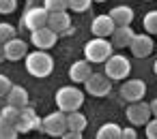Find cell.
I'll return each mask as SVG.
<instances>
[{"label":"cell","mask_w":157,"mask_h":139,"mask_svg":"<svg viewBox=\"0 0 157 139\" xmlns=\"http://www.w3.org/2000/svg\"><path fill=\"white\" fill-rule=\"evenodd\" d=\"M54 101H56V105H58L60 111L69 113V111H75V109L82 107V103H84V92L78 90L75 86H65V88H60V90L56 92Z\"/></svg>","instance_id":"3"},{"label":"cell","mask_w":157,"mask_h":139,"mask_svg":"<svg viewBox=\"0 0 157 139\" xmlns=\"http://www.w3.org/2000/svg\"><path fill=\"white\" fill-rule=\"evenodd\" d=\"M17 135H20V130L15 128V124L0 118V139H15Z\"/></svg>","instance_id":"23"},{"label":"cell","mask_w":157,"mask_h":139,"mask_svg":"<svg viewBox=\"0 0 157 139\" xmlns=\"http://www.w3.org/2000/svg\"><path fill=\"white\" fill-rule=\"evenodd\" d=\"M125 116H127V120H129L133 126H146V122L153 118V113H151V105H148V103H142V101L129 103Z\"/></svg>","instance_id":"7"},{"label":"cell","mask_w":157,"mask_h":139,"mask_svg":"<svg viewBox=\"0 0 157 139\" xmlns=\"http://www.w3.org/2000/svg\"><path fill=\"white\" fill-rule=\"evenodd\" d=\"M43 7L54 13V11H67L69 9V0H43Z\"/></svg>","instance_id":"26"},{"label":"cell","mask_w":157,"mask_h":139,"mask_svg":"<svg viewBox=\"0 0 157 139\" xmlns=\"http://www.w3.org/2000/svg\"><path fill=\"white\" fill-rule=\"evenodd\" d=\"M146 94V84L142 79H127L123 81L121 86V98L125 103H136V101H142Z\"/></svg>","instance_id":"9"},{"label":"cell","mask_w":157,"mask_h":139,"mask_svg":"<svg viewBox=\"0 0 157 139\" xmlns=\"http://www.w3.org/2000/svg\"><path fill=\"white\" fill-rule=\"evenodd\" d=\"M84 88H86V92L90 96H105L112 90V79L108 75H103V73H93L84 81Z\"/></svg>","instance_id":"6"},{"label":"cell","mask_w":157,"mask_h":139,"mask_svg":"<svg viewBox=\"0 0 157 139\" xmlns=\"http://www.w3.org/2000/svg\"><path fill=\"white\" fill-rule=\"evenodd\" d=\"M7 103L9 105H15V107H26L28 105V90L22 88V86H11V90L7 92Z\"/></svg>","instance_id":"19"},{"label":"cell","mask_w":157,"mask_h":139,"mask_svg":"<svg viewBox=\"0 0 157 139\" xmlns=\"http://www.w3.org/2000/svg\"><path fill=\"white\" fill-rule=\"evenodd\" d=\"M82 137V133H78V130H65L63 133V139H80Z\"/></svg>","instance_id":"32"},{"label":"cell","mask_w":157,"mask_h":139,"mask_svg":"<svg viewBox=\"0 0 157 139\" xmlns=\"http://www.w3.org/2000/svg\"><path fill=\"white\" fill-rule=\"evenodd\" d=\"M26 71L33 77H48L54 71V58L48 54V49H37V52H28L26 54Z\"/></svg>","instance_id":"1"},{"label":"cell","mask_w":157,"mask_h":139,"mask_svg":"<svg viewBox=\"0 0 157 139\" xmlns=\"http://www.w3.org/2000/svg\"><path fill=\"white\" fill-rule=\"evenodd\" d=\"M15 128L20 133H30V130H41V118L37 116V111L33 107H22L20 109V118L15 122Z\"/></svg>","instance_id":"10"},{"label":"cell","mask_w":157,"mask_h":139,"mask_svg":"<svg viewBox=\"0 0 157 139\" xmlns=\"http://www.w3.org/2000/svg\"><path fill=\"white\" fill-rule=\"evenodd\" d=\"M129 73H131V62H129L123 54H112V56L105 60V75H108L112 81L127 79Z\"/></svg>","instance_id":"4"},{"label":"cell","mask_w":157,"mask_h":139,"mask_svg":"<svg viewBox=\"0 0 157 139\" xmlns=\"http://www.w3.org/2000/svg\"><path fill=\"white\" fill-rule=\"evenodd\" d=\"M90 75H93V66H90V62H88L86 58L73 62L71 69H69V79H71L73 84H84Z\"/></svg>","instance_id":"15"},{"label":"cell","mask_w":157,"mask_h":139,"mask_svg":"<svg viewBox=\"0 0 157 139\" xmlns=\"http://www.w3.org/2000/svg\"><path fill=\"white\" fill-rule=\"evenodd\" d=\"M15 37V26L9 22H0V43H7Z\"/></svg>","instance_id":"25"},{"label":"cell","mask_w":157,"mask_h":139,"mask_svg":"<svg viewBox=\"0 0 157 139\" xmlns=\"http://www.w3.org/2000/svg\"><path fill=\"white\" fill-rule=\"evenodd\" d=\"M153 69H155V75H157V62H155V64H153Z\"/></svg>","instance_id":"35"},{"label":"cell","mask_w":157,"mask_h":139,"mask_svg":"<svg viewBox=\"0 0 157 139\" xmlns=\"http://www.w3.org/2000/svg\"><path fill=\"white\" fill-rule=\"evenodd\" d=\"M86 124H88V120H86L84 113H80V109L67 113V130H78V133H82V130L86 128Z\"/></svg>","instance_id":"20"},{"label":"cell","mask_w":157,"mask_h":139,"mask_svg":"<svg viewBox=\"0 0 157 139\" xmlns=\"http://www.w3.org/2000/svg\"><path fill=\"white\" fill-rule=\"evenodd\" d=\"M129 49H131V54H133L136 58H146V56H151V52L155 49L153 37H151L148 32H146V34L136 32L133 39H131V43H129Z\"/></svg>","instance_id":"11"},{"label":"cell","mask_w":157,"mask_h":139,"mask_svg":"<svg viewBox=\"0 0 157 139\" xmlns=\"http://www.w3.org/2000/svg\"><path fill=\"white\" fill-rule=\"evenodd\" d=\"M0 118L2 120H7V122H11V124H15L17 122V118H20V107H15V105H2V109H0Z\"/></svg>","instance_id":"22"},{"label":"cell","mask_w":157,"mask_h":139,"mask_svg":"<svg viewBox=\"0 0 157 139\" xmlns=\"http://www.w3.org/2000/svg\"><path fill=\"white\" fill-rule=\"evenodd\" d=\"M144 30L148 32V34H157V11H148L146 15H144Z\"/></svg>","instance_id":"24"},{"label":"cell","mask_w":157,"mask_h":139,"mask_svg":"<svg viewBox=\"0 0 157 139\" xmlns=\"http://www.w3.org/2000/svg\"><path fill=\"white\" fill-rule=\"evenodd\" d=\"M146 137L148 139H157V118L153 116V120L146 122Z\"/></svg>","instance_id":"29"},{"label":"cell","mask_w":157,"mask_h":139,"mask_svg":"<svg viewBox=\"0 0 157 139\" xmlns=\"http://www.w3.org/2000/svg\"><path fill=\"white\" fill-rule=\"evenodd\" d=\"M41 130L45 135H52V137H63V133L67 130V113L58 109V111L45 116L41 120Z\"/></svg>","instance_id":"5"},{"label":"cell","mask_w":157,"mask_h":139,"mask_svg":"<svg viewBox=\"0 0 157 139\" xmlns=\"http://www.w3.org/2000/svg\"><path fill=\"white\" fill-rule=\"evenodd\" d=\"M108 15L114 20L116 26H131V22H133V9L127 7V5H118V7H114Z\"/></svg>","instance_id":"18"},{"label":"cell","mask_w":157,"mask_h":139,"mask_svg":"<svg viewBox=\"0 0 157 139\" xmlns=\"http://www.w3.org/2000/svg\"><path fill=\"white\" fill-rule=\"evenodd\" d=\"M93 2H105V0H93Z\"/></svg>","instance_id":"37"},{"label":"cell","mask_w":157,"mask_h":139,"mask_svg":"<svg viewBox=\"0 0 157 139\" xmlns=\"http://www.w3.org/2000/svg\"><path fill=\"white\" fill-rule=\"evenodd\" d=\"M17 9V0H0V13L2 15H9Z\"/></svg>","instance_id":"28"},{"label":"cell","mask_w":157,"mask_h":139,"mask_svg":"<svg viewBox=\"0 0 157 139\" xmlns=\"http://www.w3.org/2000/svg\"><path fill=\"white\" fill-rule=\"evenodd\" d=\"M114 28H116V24H114V20L110 15H97L93 20V24H90V32L95 37H103V39H108L114 32Z\"/></svg>","instance_id":"14"},{"label":"cell","mask_w":157,"mask_h":139,"mask_svg":"<svg viewBox=\"0 0 157 139\" xmlns=\"http://www.w3.org/2000/svg\"><path fill=\"white\" fill-rule=\"evenodd\" d=\"M2 98H5V96H0V109H2Z\"/></svg>","instance_id":"36"},{"label":"cell","mask_w":157,"mask_h":139,"mask_svg":"<svg viewBox=\"0 0 157 139\" xmlns=\"http://www.w3.org/2000/svg\"><path fill=\"white\" fill-rule=\"evenodd\" d=\"M2 60H7V58H5V43H0V62Z\"/></svg>","instance_id":"34"},{"label":"cell","mask_w":157,"mask_h":139,"mask_svg":"<svg viewBox=\"0 0 157 139\" xmlns=\"http://www.w3.org/2000/svg\"><path fill=\"white\" fill-rule=\"evenodd\" d=\"M121 139H136V128H133V126L123 128V137H121Z\"/></svg>","instance_id":"31"},{"label":"cell","mask_w":157,"mask_h":139,"mask_svg":"<svg viewBox=\"0 0 157 139\" xmlns=\"http://www.w3.org/2000/svg\"><path fill=\"white\" fill-rule=\"evenodd\" d=\"M148 105H151V113H153V116L157 118V98H155V101H151Z\"/></svg>","instance_id":"33"},{"label":"cell","mask_w":157,"mask_h":139,"mask_svg":"<svg viewBox=\"0 0 157 139\" xmlns=\"http://www.w3.org/2000/svg\"><path fill=\"white\" fill-rule=\"evenodd\" d=\"M95 137L97 139H121L123 137V128L118 124H114V122H108V124L99 126V130H97Z\"/></svg>","instance_id":"21"},{"label":"cell","mask_w":157,"mask_h":139,"mask_svg":"<svg viewBox=\"0 0 157 139\" xmlns=\"http://www.w3.org/2000/svg\"><path fill=\"white\" fill-rule=\"evenodd\" d=\"M48 26H50L54 32L65 34V30L71 28V15H69L67 11H54V13H50V17H48Z\"/></svg>","instance_id":"16"},{"label":"cell","mask_w":157,"mask_h":139,"mask_svg":"<svg viewBox=\"0 0 157 139\" xmlns=\"http://www.w3.org/2000/svg\"><path fill=\"white\" fill-rule=\"evenodd\" d=\"M26 54H28V43L22 41V39H17V37H13L11 41L5 43V58L7 60L17 62V60L26 58Z\"/></svg>","instance_id":"13"},{"label":"cell","mask_w":157,"mask_h":139,"mask_svg":"<svg viewBox=\"0 0 157 139\" xmlns=\"http://www.w3.org/2000/svg\"><path fill=\"white\" fill-rule=\"evenodd\" d=\"M48 17H50V11L45 7H33L26 11L24 15V26L28 30H37V28H43L48 26Z\"/></svg>","instance_id":"12"},{"label":"cell","mask_w":157,"mask_h":139,"mask_svg":"<svg viewBox=\"0 0 157 139\" xmlns=\"http://www.w3.org/2000/svg\"><path fill=\"white\" fill-rule=\"evenodd\" d=\"M58 41V32H54L50 26H43V28H37V30H30V43L37 47V49H52Z\"/></svg>","instance_id":"8"},{"label":"cell","mask_w":157,"mask_h":139,"mask_svg":"<svg viewBox=\"0 0 157 139\" xmlns=\"http://www.w3.org/2000/svg\"><path fill=\"white\" fill-rule=\"evenodd\" d=\"M11 79L7 77V75H0V96H7V92L11 90Z\"/></svg>","instance_id":"30"},{"label":"cell","mask_w":157,"mask_h":139,"mask_svg":"<svg viewBox=\"0 0 157 139\" xmlns=\"http://www.w3.org/2000/svg\"><path fill=\"white\" fill-rule=\"evenodd\" d=\"M133 34H136V32L131 30V26H116L114 32L110 34V39H112V45H114L116 49H125V47H129Z\"/></svg>","instance_id":"17"},{"label":"cell","mask_w":157,"mask_h":139,"mask_svg":"<svg viewBox=\"0 0 157 139\" xmlns=\"http://www.w3.org/2000/svg\"><path fill=\"white\" fill-rule=\"evenodd\" d=\"M112 54H114V45H112V41H108L103 37H95L84 45V58L90 64H101Z\"/></svg>","instance_id":"2"},{"label":"cell","mask_w":157,"mask_h":139,"mask_svg":"<svg viewBox=\"0 0 157 139\" xmlns=\"http://www.w3.org/2000/svg\"><path fill=\"white\" fill-rule=\"evenodd\" d=\"M93 7V0H69V9L75 13H86Z\"/></svg>","instance_id":"27"}]
</instances>
